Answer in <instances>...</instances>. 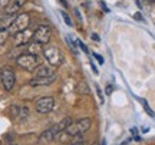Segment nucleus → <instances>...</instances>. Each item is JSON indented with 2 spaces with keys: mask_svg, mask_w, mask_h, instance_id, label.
I'll return each instance as SVG.
<instances>
[{
  "mask_svg": "<svg viewBox=\"0 0 155 145\" xmlns=\"http://www.w3.org/2000/svg\"><path fill=\"white\" fill-rule=\"evenodd\" d=\"M94 56H95V59L99 62V63H104V59H102V56H101V55H98V53H94Z\"/></svg>",
  "mask_w": 155,
  "mask_h": 145,
  "instance_id": "obj_23",
  "label": "nucleus"
},
{
  "mask_svg": "<svg viewBox=\"0 0 155 145\" xmlns=\"http://www.w3.org/2000/svg\"><path fill=\"white\" fill-rule=\"evenodd\" d=\"M56 75L53 76H49V78H33L30 79V82L29 84L32 85V86H48V85H52L53 82L56 81Z\"/></svg>",
  "mask_w": 155,
  "mask_h": 145,
  "instance_id": "obj_13",
  "label": "nucleus"
},
{
  "mask_svg": "<svg viewBox=\"0 0 155 145\" xmlns=\"http://www.w3.org/2000/svg\"><path fill=\"white\" fill-rule=\"evenodd\" d=\"M12 145H15V144H12Z\"/></svg>",
  "mask_w": 155,
  "mask_h": 145,
  "instance_id": "obj_30",
  "label": "nucleus"
},
{
  "mask_svg": "<svg viewBox=\"0 0 155 145\" xmlns=\"http://www.w3.org/2000/svg\"><path fill=\"white\" fill-rule=\"evenodd\" d=\"M59 2H61V3H62V5H63V6H65V7H66V6H68V2H66V0H59Z\"/></svg>",
  "mask_w": 155,
  "mask_h": 145,
  "instance_id": "obj_27",
  "label": "nucleus"
},
{
  "mask_svg": "<svg viewBox=\"0 0 155 145\" xmlns=\"http://www.w3.org/2000/svg\"><path fill=\"white\" fill-rule=\"evenodd\" d=\"M16 63L22 68V69L28 71V72H35L36 68L40 65V63H39L38 56H33V55H30V53L19 55L17 56V59H16Z\"/></svg>",
  "mask_w": 155,
  "mask_h": 145,
  "instance_id": "obj_3",
  "label": "nucleus"
},
{
  "mask_svg": "<svg viewBox=\"0 0 155 145\" xmlns=\"http://www.w3.org/2000/svg\"><path fill=\"white\" fill-rule=\"evenodd\" d=\"M147 2H148V3H154L155 0H147Z\"/></svg>",
  "mask_w": 155,
  "mask_h": 145,
  "instance_id": "obj_28",
  "label": "nucleus"
},
{
  "mask_svg": "<svg viewBox=\"0 0 155 145\" xmlns=\"http://www.w3.org/2000/svg\"><path fill=\"white\" fill-rule=\"evenodd\" d=\"M62 17H63V20L66 22V25H68V26H73L72 20H71V17H69V15H68L66 12H62Z\"/></svg>",
  "mask_w": 155,
  "mask_h": 145,
  "instance_id": "obj_18",
  "label": "nucleus"
},
{
  "mask_svg": "<svg viewBox=\"0 0 155 145\" xmlns=\"http://www.w3.org/2000/svg\"><path fill=\"white\" fill-rule=\"evenodd\" d=\"M10 5V0H0V10H6V7Z\"/></svg>",
  "mask_w": 155,
  "mask_h": 145,
  "instance_id": "obj_19",
  "label": "nucleus"
},
{
  "mask_svg": "<svg viewBox=\"0 0 155 145\" xmlns=\"http://www.w3.org/2000/svg\"><path fill=\"white\" fill-rule=\"evenodd\" d=\"M106 95H111L112 94V86L111 85H108V86H106V92H105Z\"/></svg>",
  "mask_w": 155,
  "mask_h": 145,
  "instance_id": "obj_25",
  "label": "nucleus"
},
{
  "mask_svg": "<svg viewBox=\"0 0 155 145\" xmlns=\"http://www.w3.org/2000/svg\"><path fill=\"white\" fill-rule=\"evenodd\" d=\"M76 43H78V45H79V46H81V49H82L83 52H85V53H89L88 48H86V46L83 45V43H82V42H81V40H76Z\"/></svg>",
  "mask_w": 155,
  "mask_h": 145,
  "instance_id": "obj_21",
  "label": "nucleus"
},
{
  "mask_svg": "<svg viewBox=\"0 0 155 145\" xmlns=\"http://www.w3.org/2000/svg\"><path fill=\"white\" fill-rule=\"evenodd\" d=\"M56 75L55 69L52 66H45V65H39L35 71V78H49V76H53Z\"/></svg>",
  "mask_w": 155,
  "mask_h": 145,
  "instance_id": "obj_11",
  "label": "nucleus"
},
{
  "mask_svg": "<svg viewBox=\"0 0 155 145\" xmlns=\"http://www.w3.org/2000/svg\"><path fill=\"white\" fill-rule=\"evenodd\" d=\"M91 127H92V121L89 118H82V119L76 121V122H72V125L68 127L65 131L75 140L78 135H83L86 131H89Z\"/></svg>",
  "mask_w": 155,
  "mask_h": 145,
  "instance_id": "obj_1",
  "label": "nucleus"
},
{
  "mask_svg": "<svg viewBox=\"0 0 155 145\" xmlns=\"http://www.w3.org/2000/svg\"><path fill=\"white\" fill-rule=\"evenodd\" d=\"M32 40H33V30H30V29L22 30V32L15 35V45L16 46L29 45Z\"/></svg>",
  "mask_w": 155,
  "mask_h": 145,
  "instance_id": "obj_8",
  "label": "nucleus"
},
{
  "mask_svg": "<svg viewBox=\"0 0 155 145\" xmlns=\"http://www.w3.org/2000/svg\"><path fill=\"white\" fill-rule=\"evenodd\" d=\"M9 36H10V33H9L7 29H0V46L5 45V42L7 40Z\"/></svg>",
  "mask_w": 155,
  "mask_h": 145,
  "instance_id": "obj_16",
  "label": "nucleus"
},
{
  "mask_svg": "<svg viewBox=\"0 0 155 145\" xmlns=\"http://www.w3.org/2000/svg\"><path fill=\"white\" fill-rule=\"evenodd\" d=\"M78 91H79V94H88L89 86L85 84V82H81V84L78 85Z\"/></svg>",
  "mask_w": 155,
  "mask_h": 145,
  "instance_id": "obj_17",
  "label": "nucleus"
},
{
  "mask_svg": "<svg viewBox=\"0 0 155 145\" xmlns=\"http://www.w3.org/2000/svg\"><path fill=\"white\" fill-rule=\"evenodd\" d=\"M91 38H92V40H95V42H99V40H101V38L96 33H92V36H91Z\"/></svg>",
  "mask_w": 155,
  "mask_h": 145,
  "instance_id": "obj_24",
  "label": "nucleus"
},
{
  "mask_svg": "<svg viewBox=\"0 0 155 145\" xmlns=\"http://www.w3.org/2000/svg\"><path fill=\"white\" fill-rule=\"evenodd\" d=\"M29 23H30V16H29V13H20V15H17V16L15 17L13 23L10 25V28L7 29V30H9L10 35L15 36V35L19 33V32L29 29Z\"/></svg>",
  "mask_w": 155,
  "mask_h": 145,
  "instance_id": "obj_4",
  "label": "nucleus"
},
{
  "mask_svg": "<svg viewBox=\"0 0 155 145\" xmlns=\"http://www.w3.org/2000/svg\"><path fill=\"white\" fill-rule=\"evenodd\" d=\"M69 145H85L83 142H78V141H73V142H71Z\"/></svg>",
  "mask_w": 155,
  "mask_h": 145,
  "instance_id": "obj_26",
  "label": "nucleus"
},
{
  "mask_svg": "<svg viewBox=\"0 0 155 145\" xmlns=\"http://www.w3.org/2000/svg\"><path fill=\"white\" fill-rule=\"evenodd\" d=\"M96 92H98V96L101 99V104H104V96H102V91L99 89V86H96Z\"/></svg>",
  "mask_w": 155,
  "mask_h": 145,
  "instance_id": "obj_22",
  "label": "nucleus"
},
{
  "mask_svg": "<svg viewBox=\"0 0 155 145\" xmlns=\"http://www.w3.org/2000/svg\"><path fill=\"white\" fill-rule=\"evenodd\" d=\"M10 114L16 118V119L22 121V119H26V118L30 115V109L25 105H12L10 106Z\"/></svg>",
  "mask_w": 155,
  "mask_h": 145,
  "instance_id": "obj_9",
  "label": "nucleus"
},
{
  "mask_svg": "<svg viewBox=\"0 0 155 145\" xmlns=\"http://www.w3.org/2000/svg\"><path fill=\"white\" fill-rule=\"evenodd\" d=\"M56 135H58V131H56L55 125H53L52 128L46 129V131H43V132L40 134L38 142L39 144H49V142H52V141H55Z\"/></svg>",
  "mask_w": 155,
  "mask_h": 145,
  "instance_id": "obj_10",
  "label": "nucleus"
},
{
  "mask_svg": "<svg viewBox=\"0 0 155 145\" xmlns=\"http://www.w3.org/2000/svg\"><path fill=\"white\" fill-rule=\"evenodd\" d=\"M91 145H99V144H98V142H94V144H91Z\"/></svg>",
  "mask_w": 155,
  "mask_h": 145,
  "instance_id": "obj_29",
  "label": "nucleus"
},
{
  "mask_svg": "<svg viewBox=\"0 0 155 145\" xmlns=\"http://www.w3.org/2000/svg\"><path fill=\"white\" fill-rule=\"evenodd\" d=\"M72 122H73V121H72V118H71V117L63 118L61 122L56 124V125H55L56 131H58V134H59V132H62V131H65V129H66L68 127H71V125H72Z\"/></svg>",
  "mask_w": 155,
  "mask_h": 145,
  "instance_id": "obj_15",
  "label": "nucleus"
},
{
  "mask_svg": "<svg viewBox=\"0 0 155 145\" xmlns=\"http://www.w3.org/2000/svg\"><path fill=\"white\" fill-rule=\"evenodd\" d=\"M142 105H144V108H145V111L148 112V114H150L151 117H154V112H152V109H151L150 106H148V104H147V102H145V101H142Z\"/></svg>",
  "mask_w": 155,
  "mask_h": 145,
  "instance_id": "obj_20",
  "label": "nucleus"
},
{
  "mask_svg": "<svg viewBox=\"0 0 155 145\" xmlns=\"http://www.w3.org/2000/svg\"><path fill=\"white\" fill-rule=\"evenodd\" d=\"M25 3H26V0H10V5L6 7L5 13L9 15V16H15L16 12H19V9H20Z\"/></svg>",
  "mask_w": 155,
  "mask_h": 145,
  "instance_id": "obj_12",
  "label": "nucleus"
},
{
  "mask_svg": "<svg viewBox=\"0 0 155 145\" xmlns=\"http://www.w3.org/2000/svg\"><path fill=\"white\" fill-rule=\"evenodd\" d=\"M52 38V29L48 25H40L33 30V40L40 45H48Z\"/></svg>",
  "mask_w": 155,
  "mask_h": 145,
  "instance_id": "obj_6",
  "label": "nucleus"
},
{
  "mask_svg": "<svg viewBox=\"0 0 155 145\" xmlns=\"http://www.w3.org/2000/svg\"><path fill=\"white\" fill-rule=\"evenodd\" d=\"M26 53H30V55H33V56H39L40 53H43V46L33 40V42H30L28 45V52Z\"/></svg>",
  "mask_w": 155,
  "mask_h": 145,
  "instance_id": "obj_14",
  "label": "nucleus"
},
{
  "mask_svg": "<svg viewBox=\"0 0 155 145\" xmlns=\"http://www.w3.org/2000/svg\"><path fill=\"white\" fill-rule=\"evenodd\" d=\"M43 56L52 68H56L63 63V55H62V52L56 46H45Z\"/></svg>",
  "mask_w": 155,
  "mask_h": 145,
  "instance_id": "obj_2",
  "label": "nucleus"
},
{
  "mask_svg": "<svg viewBox=\"0 0 155 145\" xmlns=\"http://www.w3.org/2000/svg\"><path fill=\"white\" fill-rule=\"evenodd\" d=\"M0 82L3 85L7 92H10L13 88H15V84H16V75H15V71L9 66L2 68L0 71Z\"/></svg>",
  "mask_w": 155,
  "mask_h": 145,
  "instance_id": "obj_5",
  "label": "nucleus"
},
{
  "mask_svg": "<svg viewBox=\"0 0 155 145\" xmlns=\"http://www.w3.org/2000/svg\"><path fill=\"white\" fill-rule=\"evenodd\" d=\"M55 108V99L52 96H43L36 101V111L39 114H49Z\"/></svg>",
  "mask_w": 155,
  "mask_h": 145,
  "instance_id": "obj_7",
  "label": "nucleus"
}]
</instances>
